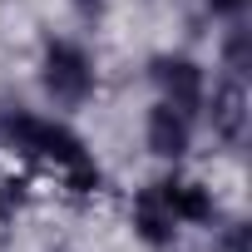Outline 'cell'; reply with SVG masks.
I'll use <instances>...</instances> for the list:
<instances>
[{
  "mask_svg": "<svg viewBox=\"0 0 252 252\" xmlns=\"http://www.w3.org/2000/svg\"><path fill=\"white\" fill-rule=\"evenodd\" d=\"M0 134H5L10 149L55 163V173L69 183V193H89V188H99V163L89 158V149H84L69 129H60V124H40V119H30V114L15 109V114H5Z\"/></svg>",
  "mask_w": 252,
  "mask_h": 252,
  "instance_id": "1",
  "label": "cell"
},
{
  "mask_svg": "<svg viewBox=\"0 0 252 252\" xmlns=\"http://www.w3.org/2000/svg\"><path fill=\"white\" fill-rule=\"evenodd\" d=\"M45 89H50V99L64 104V109L84 104L89 89H94L89 55H84L79 45H69V40H50V45H45Z\"/></svg>",
  "mask_w": 252,
  "mask_h": 252,
  "instance_id": "2",
  "label": "cell"
},
{
  "mask_svg": "<svg viewBox=\"0 0 252 252\" xmlns=\"http://www.w3.org/2000/svg\"><path fill=\"white\" fill-rule=\"evenodd\" d=\"M154 84L163 89V104H173L178 114L203 109V69L183 55H158L154 60Z\"/></svg>",
  "mask_w": 252,
  "mask_h": 252,
  "instance_id": "3",
  "label": "cell"
},
{
  "mask_svg": "<svg viewBox=\"0 0 252 252\" xmlns=\"http://www.w3.org/2000/svg\"><path fill=\"white\" fill-rule=\"evenodd\" d=\"M208 124H213V134L222 144H242V134H247V89H242V79L218 84L213 109H208Z\"/></svg>",
  "mask_w": 252,
  "mask_h": 252,
  "instance_id": "4",
  "label": "cell"
},
{
  "mask_svg": "<svg viewBox=\"0 0 252 252\" xmlns=\"http://www.w3.org/2000/svg\"><path fill=\"white\" fill-rule=\"evenodd\" d=\"M134 227H139V237L154 242V247L173 242L178 218H173V208H168V198H163V183H149V188L134 198Z\"/></svg>",
  "mask_w": 252,
  "mask_h": 252,
  "instance_id": "5",
  "label": "cell"
},
{
  "mask_svg": "<svg viewBox=\"0 0 252 252\" xmlns=\"http://www.w3.org/2000/svg\"><path fill=\"white\" fill-rule=\"evenodd\" d=\"M149 149L158 158H183L188 154V114H178L173 104H154L149 109Z\"/></svg>",
  "mask_w": 252,
  "mask_h": 252,
  "instance_id": "6",
  "label": "cell"
},
{
  "mask_svg": "<svg viewBox=\"0 0 252 252\" xmlns=\"http://www.w3.org/2000/svg\"><path fill=\"white\" fill-rule=\"evenodd\" d=\"M163 198H168V208H173L178 222H208V218H213L208 188H198V183H188V178H163Z\"/></svg>",
  "mask_w": 252,
  "mask_h": 252,
  "instance_id": "7",
  "label": "cell"
},
{
  "mask_svg": "<svg viewBox=\"0 0 252 252\" xmlns=\"http://www.w3.org/2000/svg\"><path fill=\"white\" fill-rule=\"evenodd\" d=\"M222 60H227L232 79H242V74L252 69V45H247V30H232V35H227V45H222Z\"/></svg>",
  "mask_w": 252,
  "mask_h": 252,
  "instance_id": "8",
  "label": "cell"
},
{
  "mask_svg": "<svg viewBox=\"0 0 252 252\" xmlns=\"http://www.w3.org/2000/svg\"><path fill=\"white\" fill-rule=\"evenodd\" d=\"M20 198H25V183L0 173V218H5V213H15V208H20Z\"/></svg>",
  "mask_w": 252,
  "mask_h": 252,
  "instance_id": "9",
  "label": "cell"
},
{
  "mask_svg": "<svg viewBox=\"0 0 252 252\" xmlns=\"http://www.w3.org/2000/svg\"><path fill=\"white\" fill-rule=\"evenodd\" d=\"M222 252H247V227H227L222 232Z\"/></svg>",
  "mask_w": 252,
  "mask_h": 252,
  "instance_id": "10",
  "label": "cell"
},
{
  "mask_svg": "<svg viewBox=\"0 0 252 252\" xmlns=\"http://www.w3.org/2000/svg\"><path fill=\"white\" fill-rule=\"evenodd\" d=\"M69 5H74L84 20H99V15H104V0H69Z\"/></svg>",
  "mask_w": 252,
  "mask_h": 252,
  "instance_id": "11",
  "label": "cell"
},
{
  "mask_svg": "<svg viewBox=\"0 0 252 252\" xmlns=\"http://www.w3.org/2000/svg\"><path fill=\"white\" fill-rule=\"evenodd\" d=\"M203 5H213L218 15H232V10H242V0H203Z\"/></svg>",
  "mask_w": 252,
  "mask_h": 252,
  "instance_id": "12",
  "label": "cell"
}]
</instances>
